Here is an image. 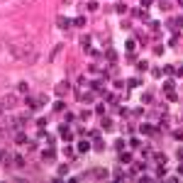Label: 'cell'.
<instances>
[{
	"mask_svg": "<svg viewBox=\"0 0 183 183\" xmlns=\"http://www.w3.org/2000/svg\"><path fill=\"white\" fill-rule=\"evenodd\" d=\"M0 105L10 110V107H15V105H17V98H15V95H5L3 100H0Z\"/></svg>",
	"mask_w": 183,
	"mask_h": 183,
	"instance_id": "obj_1",
	"label": "cell"
},
{
	"mask_svg": "<svg viewBox=\"0 0 183 183\" xmlns=\"http://www.w3.org/2000/svg\"><path fill=\"white\" fill-rule=\"evenodd\" d=\"M56 25H59V27H61V29H68V27H71V25H73V22H71V20H68V17H64V15H61V17H59V20H56Z\"/></svg>",
	"mask_w": 183,
	"mask_h": 183,
	"instance_id": "obj_2",
	"label": "cell"
},
{
	"mask_svg": "<svg viewBox=\"0 0 183 183\" xmlns=\"http://www.w3.org/2000/svg\"><path fill=\"white\" fill-rule=\"evenodd\" d=\"M66 90H68V83L64 81V83H59V86H56V95H64Z\"/></svg>",
	"mask_w": 183,
	"mask_h": 183,
	"instance_id": "obj_3",
	"label": "cell"
},
{
	"mask_svg": "<svg viewBox=\"0 0 183 183\" xmlns=\"http://www.w3.org/2000/svg\"><path fill=\"white\" fill-rule=\"evenodd\" d=\"M93 146H95L98 152H103V149H105V142H103V139H100V137L95 134V142H93Z\"/></svg>",
	"mask_w": 183,
	"mask_h": 183,
	"instance_id": "obj_4",
	"label": "cell"
},
{
	"mask_svg": "<svg viewBox=\"0 0 183 183\" xmlns=\"http://www.w3.org/2000/svg\"><path fill=\"white\" fill-rule=\"evenodd\" d=\"M120 161H122V164H130V161H132V154H130V152H122V154H120Z\"/></svg>",
	"mask_w": 183,
	"mask_h": 183,
	"instance_id": "obj_5",
	"label": "cell"
},
{
	"mask_svg": "<svg viewBox=\"0 0 183 183\" xmlns=\"http://www.w3.org/2000/svg\"><path fill=\"white\" fill-rule=\"evenodd\" d=\"M115 12H117V15H124V12H127V5H124V3H117V5H115Z\"/></svg>",
	"mask_w": 183,
	"mask_h": 183,
	"instance_id": "obj_6",
	"label": "cell"
},
{
	"mask_svg": "<svg viewBox=\"0 0 183 183\" xmlns=\"http://www.w3.org/2000/svg\"><path fill=\"white\" fill-rule=\"evenodd\" d=\"M51 107H54V112H61V110H64L66 105H64V100H56V103H54Z\"/></svg>",
	"mask_w": 183,
	"mask_h": 183,
	"instance_id": "obj_7",
	"label": "cell"
},
{
	"mask_svg": "<svg viewBox=\"0 0 183 183\" xmlns=\"http://www.w3.org/2000/svg\"><path fill=\"white\" fill-rule=\"evenodd\" d=\"M127 86H130V88H137V86H142V78H130V81H127Z\"/></svg>",
	"mask_w": 183,
	"mask_h": 183,
	"instance_id": "obj_8",
	"label": "cell"
},
{
	"mask_svg": "<svg viewBox=\"0 0 183 183\" xmlns=\"http://www.w3.org/2000/svg\"><path fill=\"white\" fill-rule=\"evenodd\" d=\"M15 142H17V144H25V142H27V137H25L22 132H17V134H15Z\"/></svg>",
	"mask_w": 183,
	"mask_h": 183,
	"instance_id": "obj_9",
	"label": "cell"
},
{
	"mask_svg": "<svg viewBox=\"0 0 183 183\" xmlns=\"http://www.w3.org/2000/svg\"><path fill=\"white\" fill-rule=\"evenodd\" d=\"M139 130H142L144 134H152V132H154V127H152V124H142V127H139Z\"/></svg>",
	"mask_w": 183,
	"mask_h": 183,
	"instance_id": "obj_10",
	"label": "cell"
},
{
	"mask_svg": "<svg viewBox=\"0 0 183 183\" xmlns=\"http://www.w3.org/2000/svg\"><path fill=\"white\" fill-rule=\"evenodd\" d=\"M88 149H90L88 142H78V152H88Z\"/></svg>",
	"mask_w": 183,
	"mask_h": 183,
	"instance_id": "obj_11",
	"label": "cell"
},
{
	"mask_svg": "<svg viewBox=\"0 0 183 183\" xmlns=\"http://www.w3.org/2000/svg\"><path fill=\"white\" fill-rule=\"evenodd\" d=\"M176 27H183V15H178L176 20H173V29H176Z\"/></svg>",
	"mask_w": 183,
	"mask_h": 183,
	"instance_id": "obj_12",
	"label": "cell"
},
{
	"mask_svg": "<svg viewBox=\"0 0 183 183\" xmlns=\"http://www.w3.org/2000/svg\"><path fill=\"white\" fill-rule=\"evenodd\" d=\"M107 59L115 61V59H117V51H115V49H107Z\"/></svg>",
	"mask_w": 183,
	"mask_h": 183,
	"instance_id": "obj_13",
	"label": "cell"
},
{
	"mask_svg": "<svg viewBox=\"0 0 183 183\" xmlns=\"http://www.w3.org/2000/svg\"><path fill=\"white\" fill-rule=\"evenodd\" d=\"M73 25H76V27H83V25H86V17H76V20H73Z\"/></svg>",
	"mask_w": 183,
	"mask_h": 183,
	"instance_id": "obj_14",
	"label": "cell"
},
{
	"mask_svg": "<svg viewBox=\"0 0 183 183\" xmlns=\"http://www.w3.org/2000/svg\"><path fill=\"white\" fill-rule=\"evenodd\" d=\"M110 127H112V120L105 117V120H103V130H110Z\"/></svg>",
	"mask_w": 183,
	"mask_h": 183,
	"instance_id": "obj_15",
	"label": "cell"
},
{
	"mask_svg": "<svg viewBox=\"0 0 183 183\" xmlns=\"http://www.w3.org/2000/svg\"><path fill=\"white\" fill-rule=\"evenodd\" d=\"M15 166H25V159H22L20 154H17V156H15Z\"/></svg>",
	"mask_w": 183,
	"mask_h": 183,
	"instance_id": "obj_16",
	"label": "cell"
},
{
	"mask_svg": "<svg viewBox=\"0 0 183 183\" xmlns=\"http://www.w3.org/2000/svg\"><path fill=\"white\" fill-rule=\"evenodd\" d=\"M17 93H27V83H17Z\"/></svg>",
	"mask_w": 183,
	"mask_h": 183,
	"instance_id": "obj_17",
	"label": "cell"
},
{
	"mask_svg": "<svg viewBox=\"0 0 183 183\" xmlns=\"http://www.w3.org/2000/svg\"><path fill=\"white\" fill-rule=\"evenodd\" d=\"M115 149H117V152H122V149H124V142H122V139H117V142H115Z\"/></svg>",
	"mask_w": 183,
	"mask_h": 183,
	"instance_id": "obj_18",
	"label": "cell"
},
{
	"mask_svg": "<svg viewBox=\"0 0 183 183\" xmlns=\"http://www.w3.org/2000/svg\"><path fill=\"white\" fill-rule=\"evenodd\" d=\"M130 146H132V149H137V146H142V142H139V139H137V137H134V139H132V142H130Z\"/></svg>",
	"mask_w": 183,
	"mask_h": 183,
	"instance_id": "obj_19",
	"label": "cell"
},
{
	"mask_svg": "<svg viewBox=\"0 0 183 183\" xmlns=\"http://www.w3.org/2000/svg\"><path fill=\"white\" fill-rule=\"evenodd\" d=\"M42 156H44V159H46V161H51V159H54V152H51V149H49V152H44V154H42Z\"/></svg>",
	"mask_w": 183,
	"mask_h": 183,
	"instance_id": "obj_20",
	"label": "cell"
},
{
	"mask_svg": "<svg viewBox=\"0 0 183 183\" xmlns=\"http://www.w3.org/2000/svg\"><path fill=\"white\" fill-rule=\"evenodd\" d=\"M98 8H100V5H98V3H95V0H93V3H88V10H93V12H95V10H98Z\"/></svg>",
	"mask_w": 183,
	"mask_h": 183,
	"instance_id": "obj_21",
	"label": "cell"
},
{
	"mask_svg": "<svg viewBox=\"0 0 183 183\" xmlns=\"http://www.w3.org/2000/svg\"><path fill=\"white\" fill-rule=\"evenodd\" d=\"M164 73H169V76H173V73H176V68H173V66H166V68H164Z\"/></svg>",
	"mask_w": 183,
	"mask_h": 183,
	"instance_id": "obj_22",
	"label": "cell"
},
{
	"mask_svg": "<svg viewBox=\"0 0 183 183\" xmlns=\"http://www.w3.org/2000/svg\"><path fill=\"white\" fill-rule=\"evenodd\" d=\"M152 73H154V78H161V76H164V71H161V68H154Z\"/></svg>",
	"mask_w": 183,
	"mask_h": 183,
	"instance_id": "obj_23",
	"label": "cell"
},
{
	"mask_svg": "<svg viewBox=\"0 0 183 183\" xmlns=\"http://www.w3.org/2000/svg\"><path fill=\"white\" fill-rule=\"evenodd\" d=\"M156 161H159V166H164V161H166V156H164V154H156Z\"/></svg>",
	"mask_w": 183,
	"mask_h": 183,
	"instance_id": "obj_24",
	"label": "cell"
},
{
	"mask_svg": "<svg viewBox=\"0 0 183 183\" xmlns=\"http://www.w3.org/2000/svg\"><path fill=\"white\" fill-rule=\"evenodd\" d=\"M137 68H139V71H146L149 66H146V61H139V64H137Z\"/></svg>",
	"mask_w": 183,
	"mask_h": 183,
	"instance_id": "obj_25",
	"label": "cell"
},
{
	"mask_svg": "<svg viewBox=\"0 0 183 183\" xmlns=\"http://www.w3.org/2000/svg\"><path fill=\"white\" fill-rule=\"evenodd\" d=\"M173 137H176V139H183V130H178V132H173Z\"/></svg>",
	"mask_w": 183,
	"mask_h": 183,
	"instance_id": "obj_26",
	"label": "cell"
},
{
	"mask_svg": "<svg viewBox=\"0 0 183 183\" xmlns=\"http://www.w3.org/2000/svg\"><path fill=\"white\" fill-rule=\"evenodd\" d=\"M152 3H154V0H142V5H144V8H149Z\"/></svg>",
	"mask_w": 183,
	"mask_h": 183,
	"instance_id": "obj_27",
	"label": "cell"
},
{
	"mask_svg": "<svg viewBox=\"0 0 183 183\" xmlns=\"http://www.w3.org/2000/svg\"><path fill=\"white\" fill-rule=\"evenodd\" d=\"M178 159H183V146H181V149H178Z\"/></svg>",
	"mask_w": 183,
	"mask_h": 183,
	"instance_id": "obj_28",
	"label": "cell"
},
{
	"mask_svg": "<svg viewBox=\"0 0 183 183\" xmlns=\"http://www.w3.org/2000/svg\"><path fill=\"white\" fill-rule=\"evenodd\" d=\"M178 76H183V66H181V68H178Z\"/></svg>",
	"mask_w": 183,
	"mask_h": 183,
	"instance_id": "obj_29",
	"label": "cell"
}]
</instances>
